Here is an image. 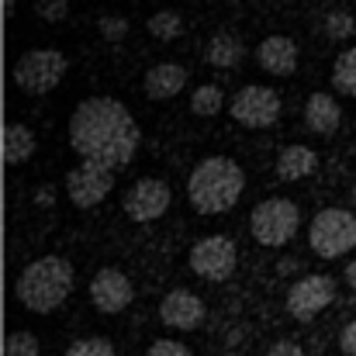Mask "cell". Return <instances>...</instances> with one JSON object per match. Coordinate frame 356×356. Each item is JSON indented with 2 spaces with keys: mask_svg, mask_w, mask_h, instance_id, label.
<instances>
[{
  "mask_svg": "<svg viewBox=\"0 0 356 356\" xmlns=\"http://www.w3.org/2000/svg\"><path fill=\"white\" fill-rule=\"evenodd\" d=\"M242 56H245V45H242V38L236 31H215L208 49H204V59L215 70H232V66L242 63Z\"/></svg>",
  "mask_w": 356,
  "mask_h": 356,
  "instance_id": "cell-17",
  "label": "cell"
},
{
  "mask_svg": "<svg viewBox=\"0 0 356 356\" xmlns=\"http://www.w3.org/2000/svg\"><path fill=\"white\" fill-rule=\"evenodd\" d=\"M353 201H356V184H353Z\"/></svg>",
  "mask_w": 356,
  "mask_h": 356,
  "instance_id": "cell-32",
  "label": "cell"
},
{
  "mask_svg": "<svg viewBox=\"0 0 356 356\" xmlns=\"http://www.w3.org/2000/svg\"><path fill=\"white\" fill-rule=\"evenodd\" d=\"M173 194H170V184L159 180V177H142L128 187L124 194V215L131 222H156L166 215Z\"/></svg>",
  "mask_w": 356,
  "mask_h": 356,
  "instance_id": "cell-11",
  "label": "cell"
},
{
  "mask_svg": "<svg viewBox=\"0 0 356 356\" xmlns=\"http://www.w3.org/2000/svg\"><path fill=\"white\" fill-rule=\"evenodd\" d=\"M66 56L59 49H28L24 56H17L14 63V83L31 94V97H42V94H52L63 76H66Z\"/></svg>",
  "mask_w": 356,
  "mask_h": 356,
  "instance_id": "cell-5",
  "label": "cell"
},
{
  "mask_svg": "<svg viewBox=\"0 0 356 356\" xmlns=\"http://www.w3.org/2000/svg\"><path fill=\"white\" fill-rule=\"evenodd\" d=\"M3 356H38V339L31 332H10L3 343Z\"/></svg>",
  "mask_w": 356,
  "mask_h": 356,
  "instance_id": "cell-25",
  "label": "cell"
},
{
  "mask_svg": "<svg viewBox=\"0 0 356 356\" xmlns=\"http://www.w3.org/2000/svg\"><path fill=\"white\" fill-rule=\"evenodd\" d=\"M308 245L322 259H339L356 245V215L346 208H325L308 225Z\"/></svg>",
  "mask_w": 356,
  "mask_h": 356,
  "instance_id": "cell-6",
  "label": "cell"
},
{
  "mask_svg": "<svg viewBox=\"0 0 356 356\" xmlns=\"http://www.w3.org/2000/svg\"><path fill=\"white\" fill-rule=\"evenodd\" d=\"M66 356H118V353H115V346H111L104 336H87V339L70 343Z\"/></svg>",
  "mask_w": 356,
  "mask_h": 356,
  "instance_id": "cell-23",
  "label": "cell"
},
{
  "mask_svg": "<svg viewBox=\"0 0 356 356\" xmlns=\"http://www.w3.org/2000/svg\"><path fill=\"white\" fill-rule=\"evenodd\" d=\"M115 191V170L97 166V163H80L66 173V197L76 208H97L108 194Z\"/></svg>",
  "mask_w": 356,
  "mask_h": 356,
  "instance_id": "cell-7",
  "label": "cell"
},
{
  "mask_svg": "<svg viewBox=\"0 0 356 356\" xmlns=\"http://www.w3.org/2000/svg\"><path fill=\"white\" fill-rule=\"evenodd\" d=\"M339 346H343V353L346 356H356V318L339 332Z\"/></svg>",
  "mask_w": 356,
  "mask_h": 356,
  "instance_id": "cell-30",
  "label": "cell"
},
{
  "mask_svg": "<svg viewBox=\"0 0 356 356\" xmlns=\"http://www.w3.org/2000/svg\"><path fill=\"white\" fill-rule=\"evenodd\" d=\"M256 59L270 76H291L298 70V42L287 35H266L256 49Z\"/></svg>",
  "mask_w": 356,
  "mask_h": 356,
  "instance_id": "cell-14",
  "label": "cell"
},
{
  "mask_svg": "<svg viewBox=\"0 0 356 356\" xmlns=\"http://www.w3.org/2000/svg\"><path fill=\"white\" fill-rule=\"evenodd\" d=\"M142 131L131 111L115 97H87L70 115V145L83 163L121 170L135 159Z\"/></svg>",
  "mask_w": 356,
  "mask_h": 356,
  "instance_id": "cell-1",
  "label": "cell"
},
{
  "mask_svg": "<svg viewBox=\"0 0 356 356\" xmlns=\"http://www.w3.org/2000/svg\"><path fill=\"white\" fill-rule=\"evenodd\" d=\"M305 121L315 135H332L343 121V111H339L332 94H312L308 104H305Z\"/></svg>",
  "mask_w": 356,
  "mask_h": 356,
  "instance_id": "cell-16",
  "label": "cell"
},
{
  "mask_svg": "<svg viewBox=\"0 0 356 356\" xmlns=\"http://www.w3.org/2000/svg\"><path fill=\"white\" fill-rule=\"evenodd\" d=\"M73 280H76V273H73L70 259H63V256H38V259H31L21 270L14 291H17V301L28 312L49 315V312H56L73 294Z\"/></svg>",
  "mask_w": 356,
  "mask_h": 356,
  "instance_id": "cell-3",
  "label": "cell"
},
{
  "mask_svg": "<svg viewBox=\"0 0 356 356\" xmlns=\"http://www.w3.org/2000/svg\"><path fill=\"white\" fill-rule=\"evenodd\" d=\"M38 14H42L45 21H63V17L70 14V3H66V0H49V3H38Z\"/></svg>",
  "mask_w": 356,
  "mask_h": 356,
  "instance_id": "cell-28",
  "label": "cell"
},
{
  "mask_svg": "<svg viewBox=\"0 0 356 356\" xmlns=\"http://www.w3.org/2000/svg\"><path fill=\"white\" fill-rule=\"evenodd\" d=\"M97 28H101V35H104L108 42H121V38L128 35V21H124L121 14H104V17L97 21Z\"/></svg>",
  "mask_w": 356,
  "mask_h": 356,
  "instance_id": "cell-26",
  "label": "cell"
},
{
  "mask_svg": "<svg viewBox=\"0 0 356 356\" xmlns=\"http://www.w3.org/2000/svg\"><path fill=\"white\" fill-rule=\"evenodd\" d=\"M145 356H191V350L184 346V343H177V339H156Z\"/></svg>",
  "mask_w": 356,
  "mask_h": 356,
  "instance_id": "cell-27",
  "label": "cell"
},
{
  "mask_svg": "<svg viewBox=\"0 0 356 356\" xmlns=\"http://www.w3.org/2000/svg\"><path fill=\"white\" fill-rule=\"evenodd\" d=\"M131 298H135V287H131V280L121 270L104 266V270L94 273V280H90V301H94V308L101 315H118V312H124L131 305Z\"/></svg>",
  "mask_w": 356,
  "mask_h": 356,
  "instance_id": "cell-12",
  "label": "cell"
},
{
  "mask_svg": "<svg viewBox=\"0 0 356 356\" xmlns=\"http://www.w3.org/2000/svg\"><path fill=\"white\" fill-rule=\"evenodd\" d=\"M318 166V152L308 145H287L277 156V177L280 180H305L308 173H315Z\"/></svg>",
  "mask_w": 356,
  "mask_h": 356,
  "instance_id": "cell-18",
  "label": "cell"
},
{
  "mask_svg": "<svg viewBox=\"0 0 356 356\" xmlns=\"http://www.w3.org/2000/svg\"><path fill=\"white\" fill-rule=\"evenodd\" d=\"M142 87H145V94L152 101H170V97H177L187 87V66H180L173 59H163V63L149 66Z\"/></svg>",
  "mask_w": 356,
  "mask_h": 356,
  "instance_id": "cell-15",
  "label": "cell"
},
{
  "mask_svg": "<svg viewBox=\"0 0 356 356\" xmlns=\"http://www.w3.org/2000/svg\"><path fill=\"white\" fill-rule=\"evenodd\" d=\"M222 108H225V94H222L218 83H201V87L191 94V111L201 115V118H211V115H218Z\"/></svg>",
  "mask_w": 356,
  "mask_h": 356,
  "instance_id": "cell-20",
  "label": "cell"
},
{
  "mask_svg": "<svg viewBox=\"0 0 356 356\" xmlns=\"http://www.w3.org/2000/svg\"><path fill=\"white\" fill-rule=\"evenodd\" d=\"M332 87L346 97H356V45L346 49L332 66Z\"/></svg>",
  "mask_w": 356,
  "mask_h": 356,
  "instance_id": "cell-21",
  "label": "cell"
},
{
  "mask_svg": "<svg viewBox=\"0 0 356 356\" xmlns=\"http://www.w3.org/2000/svg\"><path fill=\"white\" fill-rule=\"evenodd\" d=\"M236 242L229 236H208L191 245V270L204 280H229L236 270Z\"/></svg>",
  "mask_w": 356,
  "mask_h": 356,
  "instance_id": "cell-8",
  "label": "cell"
},
{
  "mask_svg": "<svg viewBox=\"0 0 356 356\" xmlns=\"http://www.w3.org/2000/svg\"><path fill=\"white\" fill-rule=\"evenodd\" d=\"M346 284L356 291V259H350V266H346Z\"/></svg>",
  "mask_w": 356,
  "mask_h": 356,
  "instance_id": "cell-31",
  "label": "cell"
},
{
  "mask_svg": "<svg viewBox=\"0 0 356 356\" xmlns=\"http://www.w3.org/2000/svg\"><path fill=\"white\" fill-rule=\"evenodd\" d=\"M298 229H301V211H298V204L291 197H266L249 215V232H252V238L259 245H270V249L287 245Z\"/></svg>",
  "mask_w": 356,
  "mask_h": 356,
  "instance_id": "cell-4",
  "label": "cell"
},
{
  "mask_svg": "<svg viewBox=\"0 0 356 356\" xmlns=\"http://www.w3.org/2000/svg\"><path fill=\"white\" fill-rule=\"evenodd\" d=\"M245 191V173L229 156H208L201 159L187 177V197L197 215H225L236 208Z\"/></svg>",
  "mask_w": 356,
  "mask_h": 356,
  "instance_id": "cell-2",
  "label": "cell"
},
{
  "mask_svg": "<svg viewBox=\"0 0 356 356\" xmlns=\"http://www.w3.org/2000/svg\"><path fill=\"white\" fill-rule=\"evenodd\" d=\"M270 356H305V350L294 343V339H277L270 346Z\"/></svg>",
  "mask_w": 356,
  "mask_h": 356,
  "instance_id": "cell-29",
  "label": "cell"
},
{
  "mask_svg": "<svg viewBox=\"0 0 356 356\" xmlns=\"http://www.w3.org/2000/svg\"><path fill=\"white\" fill-rule=\"evenodd\" d=\"M332 301H336V280L325 277V273H312V277H301L298 284H291V291H287V315H294L298 322H312Z\"/></svg>",
  "mask_w": 356,
  "mask_h": 356,
  "instance_id": "cell-9",
  "label": "cell"
},
{
  "mask_svg": "<svg viewBox=\"0 0 356 356\" xmlns=\"http://www.w3.org/2000/svg\"><path fill=\"white\" fill-rule=\"evenodd\" d=\"M31 152H35V131L21 121H7L3 124V163L21 166L24 159H31Z\"/></svg>",
  "mask_w": 356,
  "mask_h": 356,
  "instance_id": "cell-19",
  "label": "cell"
},
{
  "mask_svg": "<svg viewBox=\"0 0 356 356\" xmlns=\"http://www.w3.org/2000/svg\"><path fill=\"white\" fill-rule=\"evenodd\" d=\"M204 315H208L204 301H201L194 291H184V287L170 291V294L159 301V322L170 325V329H180V332L197 329V325L204 322Z\"/></svg>",
  "mask_w": 356,
  "mask_h": 356,
  "instance_id": "cell-13",
  "label": "cell"
},
{
  "mask_svg": "<svg viewBox=\"0 0 356 356\" xmlns=\"http://www.w3.org/2000/svg\"><path fill=\"white\" fill-rule=\"evenodd\" d=\"M149 35L152 38H159V42H173L177 35H180V28H184V21H180V14L177 10H156L152 17H149Z\"/></svg>",
  "mask_w": 356,
  "mask_h": 356,
  "instance_id": "cell-22",
  "label": "cell"
},
{
  "mask_svg": "<svg viewBox=\"0 0 356 356\" xmlns=\"http://www.w3.org/2000/svg\"><path fill=\"white\" fill-rule=\"evenodd\" d=\"M353 28H356V21L350 10H329L325 14V35L329 38H350Z\"/></svg>",
  "mask_w": 356,
  "mask_h": 356,
  "instance_id": "cell-24",
  "label": "cell"
},
{
  "mask_svg": "<svg viewBox=\"0 0 356 356\" xmlns=\"http://www.w3.org/2000/svg\"><path fill=\"white\" fill-rule=\"evenodd\" d=\"M280 118V94L273 87H242L232 97V121L242 128H270Z\"/></svg>",
  "mask_w": 356,
  "mask_h": 356,
  "instance_id": "cell-10",
  "label": "cell"
}]
</instances>
